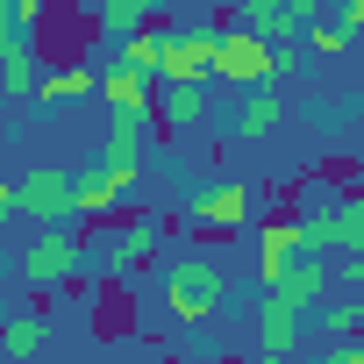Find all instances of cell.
<instances>
[{
    "label": "cell",
    "mask_w": 364,
    "mask_h": 364,
    "mask_svg": "<svg viewBox=\"0 0 364 364\" xmlns=\"http://www.w3.org/2000/svg\"><path fill=\"white\" fill-rule=\"evenodd\" d=\"M343 286L364 300V250H350V257H343Z\"/></svg>",
    "instance_id": "cell-23"
},
{
    "label": "cell",
    "mask_w": 364,
    "mask_h": 364,
    "mask_svg": "<svg viewBox=\"0 0 364 364\" xmlns=\"http://www.w3.org/2000/svg\"><path fill=\"white\" fill-rule=\"evenodd\" d=\"M36 15H43V0H15V8H8L15 29H36Z\"/></svg>",
    "instance_id": "cell-24"
},
{
    "label": "cell",
    "mask_w": 364,
    "mask_h": 364,
    "mask_svg": "<svg viewBox=\"0 0 364 364\" xmlns=\"http://www.w3.org/2000/svg\"><path fill=\"white\" fill-rule=\"evenodd\" d=\"M100 79L86 72V65H65V72H50V79H36V107H65V100H79V93H93Z\"/></svg>",
    "instance_id": "cell-14"
},
{
    "label": "cell",
    "mask_w": 364,
    "mask_h": 364,
    "mask_svg": "<svg viewBox=\"0 0 364 364\" xmlns=\"http://www.w3.org/2000/svg\"><path fill=\"white\" fill-rule=\"evenodd\" d=\"M222 300H229V279H222L208 257H178V264L164 272V307H171V321H208Z\"/></svg>",
    "instance_id": "cell-1"
},
{
    "label": "cell",
    "mask_w": 364,
    "mask_h": 364,
    "mask_svg": "<svg viewBox=\"0 0 364 364\" xmlns=\"http://www.w3.org/2000/svg\"><path fill=\"white\" fill-rule=\"evenodd\" d=\"M300 257H321L314 243H307V222H264V250H257V279L272 286V279H286Z\"/></svg>",
    "instance_id": "cell-8"
},
{
    "label": "cell",
    "mask_w": 364,
    "mask_h": 364,
    "mask_svg": "<svg viewBox=\"0 0 364 364\" xmlns=\"http://www.w3.org/2000/svg\"><path fill=\"white\" fill-rule=\"evenodd\" d=\"M36 343H43V321H36V314H22V321L0 328V357H29Z\"/></svg>",
    "instance_id": "cell-21"
},
{
    "label": "cell",
    "mask_w": 364,
    "mask_h": 364,
    "mask_svg": "<svg viewBox=\"0 0 364 364\" xmlns=\"http://www.w3.org/2000/svg\"><path fill=\"white\" fill-rule=\"evenodd\" d=\"M15 208H22V193H15V186H0V215H15Z\"/></svg>",
    "instance_id": "cell-27"
},
{
    "label": "cell",
    "mask_w": 364,
    "mask_h": 364,
    "mask_svg": "<svg viewBox=\"0 0 364 364\" xmlns=\"http://www.w3.org/2000/svg\"><path fill=\"white\" fill-rule=\"evenodd\" d=\"M215 79H236L243 93H250V86H272V79H279L272 36H257V29H222V50H215Z\"/></svg>",
    "instance_id": "cell-2"
},
{
    "label": "cell",
    "mask_w": 364,
    "mask_h": 364,
    "mask_svg": "<svg viewBox=\"0 0 364 364\" xmlns=\"http://www.w3.org/2000/svg\"><path fill=\"white\" fill-rule=\"evenodd\" d=\"M300 314L307 307H293V300H264V321H257V343H264V357H286L293 343H300Z\"/></svg>",
    "instance_id": "cell-12"
},
{
    "label": "cell",
    "mask_w": 364,
    "mask_h": 364,
    "mask_svg": "<svg viewBox=\"0 0 364 364\" xmlns=\"http://www.w3.org/2000/svg\"><path fill=\"white\" fill-rule=\"evenodd\" d=\"M286 15H293V29H307V22L321 15V0H286Z\"/></svg>",
    "instance_id": "cell-25"
},
{
    "label": "cell",
    "mask_w": 364,
    "mask_h": 364,
    "mask_svg": "<svg viewBox=\"0 0 364 364\" xmlns=\"http://www.w3.org/2000/svg\"><path fill=\"white\" fill-rule=\"evenodd\" d=\"M343 22H350V29H364V0H343Z\"/></svg>",
    "instance_id": "cell-26"
},
{
    "label": "cell",
    "mask_w": 364,
    "mask_h": 364,
    "mask_svg": "<svg viewBox=\"0 0 364 364\" xmlns=\"http://www.w3.org/2000/svg\"><path fill=\"white\" fill-rule=\"evenodd\" d=\"M129 186H136V171H122V164H107V157H93V164L79 171V215H114Z\"/></svg>",
    "instance_id": "cell-9"
},
{
    "label": "cell",
    "mask_w": 364,
    "mask_h": 364,
    "mask_svg": "<svg viewBox=\"0 0 364 364\" xmlns=\"http://www.w3.org/2000/svg\"><path fill=\"white\" fill-rule=\"evenodd\" d=\"M321 286H328L321 257H300L286 279H272V293H279V300H293V307H314V300H321Z\"/></svg>",
    "instance_id": "cell-13"
},
{
    "label": "cell",
    "mask_w": 364,
    "mask_h": 364,
    "mask_svg": "<svg viewBox=\"0 0 364 364\" xmlns=\"http://www.w3.org/2000/svg\"><path fill=\"white\" fill-rule=\"evenodd\" d=\"M279 114H286L279 93L272 86H250V100L236 107V136H264V129H279Z\"/></svg>",
    "instance_id": "cell-16"
},
{
    "label": "cell",
    "mask_w": 364,
    "mask_h": 364,
    "mask_svg": "<svg viewBox=\"0 0 364 364\" xmlns=\"http://www.w3.org/2000/svg\"><path fill=\"white\" fill-rule=\"evenodd\" d=\"M157 122L164 136H193L208 122V79H157Z\"/></svg>",
    "instance_id": "cell-6"
},
{
    "label": "cell",
    "mask_w": 364,
    "mask_h": 364,
    "mask_svg": "<svg viewBox=\"0 0 364 364\" xmlns=\"http://www.w3.org/2000/svg\"><path fill=\"white\" fill-rule=\"evenodd\" d=\"M357 36H364V29H350V22H321V15H314V22H307V43H314V50H321V58H336V50H350V43H357Z\"/></svg>",
    "instance_id": "cell-20"
},
{
    "label": "cell",
    "mask_w": 364,
    "mask_h": 364,
    "mask_svg": "<svg viewBox=\"0 0 364 364\" xmlns=\"http://www.w3.org/2000/svg\"><path fill=\"white\" fill-rule=\"evenodd\" d=\"M236 22L257 29V36H286L293 15H286V0H236Z\"/></svg>",
    "instance_id": "cell-18"
},
{
    "label": "cell",
    "mask_w": 364,
    "mask_h": 364,
    "mask_svg": "<svg viewBox=\"0 0 364 364\" xmlns=\"http://www.w3.org/2000/svg\"><path fill=\"white\" fill-rule=\"evenodd\" d=\"M193 222H200V229H215V236L243 229V222H250V186H243V178H215V186H200Z\"/></svg>",
    "instance_id": "cell-7"
},
{
    "label": "cell",
    "mask_w": 364,
    "mask_h": 364,
    "mask_svg": "<svg viewBox=\"0 0 364 364\" xmlns=\"http://www.w3.org/2000/svg\"><path fill=\"white\" fill-rule=\"evenodd\" d=\"M8 8H15V0H0V22H8Z\"/></svg>",
    "instance_id": "cell-29"
},
{
    "label": "cell",
    "mask_w": 364,
    "mask_h": 364,
    "mask_svg": "<svg viewBox=\"0 0 364 364\" xmlns=\"http://www.w3.org/2000/svg\"><path fill=\"white\" fill-rule=\"evenodd\" d=\"M0 79L8 93H36V50H29V29L0 22Z\"/></svg>",
    "instance_id": "cell-11"
},
{
    "label": "cell",
    "mask_w": 364,
    "mask_h": 364,
    "mask_svg": "<svg viewBox=\"0 0 364 364\" xmlns=\"http://www.w3.org/2000/svg\"><path fill=\"white\" fill-rule=\"evenodd\" d=\"M343 200H357V208H364V178H357V186H350V193H343Z\"/></svg>",
    "instance_id": "cell-28"
},
{
    "label": "cell",
    "mask_w": 364,
    "mask_h": 364,
    "mask_svg": "<svg viewBox=\"0 0 364 364\" xmlns=\"http://www.w3.org/2000/svg\"><path fill=\"white\" fill-rule=\"evenodd\" d=\"M157 243H164V229H157L150 215H136V222H129V229H122V236L107 243V257H114V264H136V257H150Z\"/></svg>",
    "instance_id": "cell-17"
},
{
    "label": "cell",
    "mask_w": 364,
    "mask_h": 364,
    "mask_svg": "<svg viewBox=\"0 0 364 364\" xmlns=\"http://www.w3.org/2000/svg\"><path fill=\"white\" fill-rule=\"evenodd\" d=\"M215 50H222V29L178 22V29H164V72L157 79H215Z\"/></svg>",
    "instance_id": "cell-5"
},
{
    "label": "cell",
    "mask_w": 364,
    "mask_h": 364,
    "mask_svg": "<svg viewBox=\"0 0 364 364\" xmlns=\"http://www.w3.org/2000/svg\"><path fill=\"white\" fill-rule=\"evenodd\" d=\"M157 15V0H93V22L107 29V36H129V29H143Z\"/></svg>",
    "instance_id": "cell-15"
},
{
    "label": "cell",
    "mask_w": 364,
    "mask_h": 364,
    "mask_svg": "<svg viewBox=\"0 0 364 364\" xmlns=\"http://www.w3.org/2000/svg\"><path fill=\"white\" fill-rule=\"evenodd\" d=\"M357 328H364V300H350V307H336L321 321V336H357Z\"/></svg>",
    "instance_id": "cell-22"
},
{
    "label": "cell",
    "mask_w": 364,
    "mask_h": 364,
    "mask_svg": "<svg viewBox=\"0 0 364 364\" xmlns=\"http://www.w3.org/2000/svg\"><path fill=\"white\" fill-rule=\"evenodd\" d=\"M122 65L164 72V29H129V36H122Z\"/></svg>",
    "instance_id": "cell-19"
},
{
    "label": "cell",
    "mask_w": 364,
    "mask_h": 364,
    "mask_svg": "<svg viewBox=\"0 0 364 364\" xmlns=\"http://www.w3.org/2000/svg\"><path fill=\"white\" fill-rule=\"evenodd\" d=\"M150 79H157V72L114 65V72H100V100H107L114 114H150Z\"/></svg>",
    "instance_id": "cell-10"
},
{
    "label": "cell",
    "mask_w": 364,
    "mask_h": 364,
    "mask_svg": "<svg viewBox=\"0 0 364 364\" xmlns=\"http://www.w3.org/2000/svg\"><path fill=\"white\" fill-rule=\"evenodd\" d=\"M79 264H86V243H79L65 222H43V236H36L29 257H22V279H29V286H65Z\"/></svg>",
    "instance_id": "cell-3"
},
{
    "label": "cell",
    "mask_w": 364,
    "mask_h": 364,
    "mask_svg": "<svg viewBox=\"0 0 364 364\" xmlns=\"http://www.w3.org/2000/svg\"><path fill=\"white\" fill-rule=\"evenodd\" d=\"M0 93H8V79H0Z\"/></svg>",
    "instance_id": "cell-30"
},
{
    "label": "cell",
    "mask_w": 364,
    "mask_h": 364,
    "mask_svg": "<svg viewBox=\"0 0 364 364\" xmlns=\"http://www.w3.org/2000/svg\"><path fill=\"white\" fill-rule=\"evenodd\" d=\"M15 193H22V215H36V222H72V215H79V171L36 164Z\"/></svg>",
    "instance_id": "cell-4"
}]
</instances>
